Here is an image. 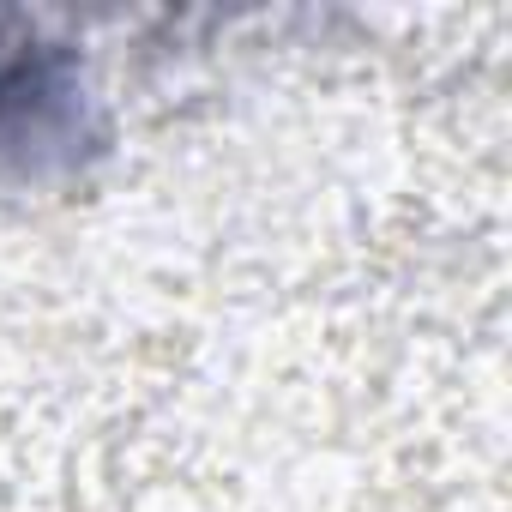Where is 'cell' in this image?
<instances>
[{"label":"cell","instance_id":"cell-1","mask_svg":"<svg viewBox=\"0 0 512 512\" xmlns=\"http://www.w3.org/2000/svg\"><path fill=\"white\" fill-rule=\"evenodd\" d=\"M61 103V61L31 43H0V151L43 133Z\"/></svg>","mask_w":512,"mask_h":512}]
</instances>
